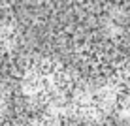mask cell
Segmentation results:
<instances>
[{
    "label": "cell",
    "instance_id": "obj_1",
    "mask_svg": "<svg viewBox=\"0 0 130 126\" xmlns=\"http://www.w3.org/2000/svg\"><path fill=\"white\" fill-rule=\"evenodd\" d=\"M91 88L49 49L26 0H0V126H59Z\"/></svg>",
    "mask_w": 130,
    "mask_h": 126
},
{
    "label": "cell",
    "instance_id": "obj_2",
    "mask_svg": "<svg viewBox=\"0 0 130 126\" xmlns=\"http://www.w3.org/2000/svg\"><path fill=\"white\" fill-rule=\"evenodd\" d=\"M55 55L96 87H130V0H26Z\"/></svg>",
    "mask_w": 130,
    "mask_h": 126
},
{
    "label": "cell",
    "instance_id": "obj_3",
    "mask_svg": "<svg viewBox=\"0 0 130 126\" xmlns=\"http://www.w3.org/2000/svg\"><path fill=\"white\" fill-rule=\"evenodd\" d=\"M64 126H83V122L77 119V117H75V119H70V120H68V122H66Z\"/></svg>",
    "mask_w": 130,
    "mask_h": 126
}]
</instances>
